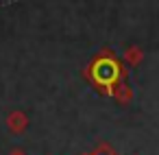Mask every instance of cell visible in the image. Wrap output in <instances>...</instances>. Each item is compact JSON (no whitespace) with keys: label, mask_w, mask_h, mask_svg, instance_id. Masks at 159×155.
I'll list each match as a JSON object with an SVG mask.
<instances>
[{"label":"cell","mask_w":159,"mask_h":155,"mask_svg":"<svg viewBox=\"0 0 159 155\" xmlns=\"http://www.w3.org/2000/svg\"><path fill=\"white\" fill-rule=\"evenodd\" d=\"M11 155H24V153H20V151H16V153H11Z\"/></svg>","instance_id":"cell-3"},{"label":"cell","mask_w":159,"mask_h":155,"mask_svg":"<svg viewBox=\"0 0 159 155\" xmlns=\"http://www.w3.org/2000/svg\"><path fill=\"white\" fill-rule=\"evenodd\" d=\"M89 155H116V153H113L109 146H100L98 151H94V153H89Z\"/></svg>","instance_id":"cell-2"},{"label":"cell","mask_w":159,"mask_h":155,"mask_svg":"<svg viewBox=\"0 0 159 155\" xmlns=\"http://www.w3.org/2000/svg\"><path fill=\"white\" fill-rule=\"evenodd\" d=\"M124 77V68L120 63V59L111 53H100L92 59V63L87 66V79L94 87H98L100 92L111 94Z\"/></svg>","instance_id":"cell-1"}]
</instances>
